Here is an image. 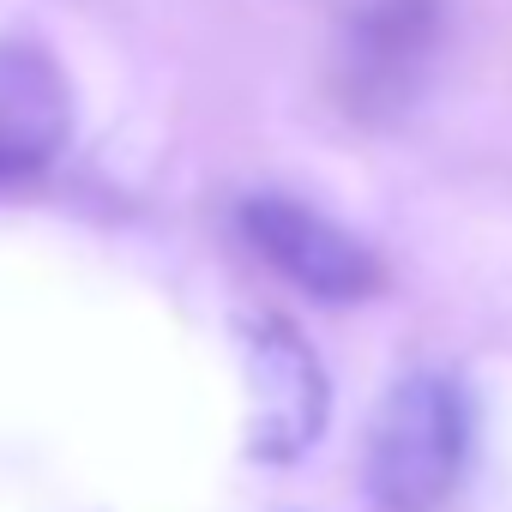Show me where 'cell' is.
Segmentation results:
<instances>
[{
    "instance_id": "obj_2",
    "label": "cell",
    "mask_w": 512,
    "mask_h": 512,
    "mask_svg": "<svg viewBox=\"0 0 512 512\" xmlns=\"http://www.w3.org/2000/svg\"><path fill=\"white\" fill-rule=\"evenodd\" d=\"M241 235L260 253L272 272H284L296 290L320 296V302H362L380 290V260L332 217L308 211L302 199L284 193H253L241 199Z\"/></svg>"
},
{
    "instance_id": "obj_3",
    "label": "cell",
    "mask_w": 512,
    "mask_h": 512,
    "mask_svg": "<svg viewBox=\"0 0 512 512\" xmlns=\"http://www.w3.org/2000/svg\"><path fill=\"white\" fill-rule=\"evenodd\" d=\"M241 344H247V386H253L247 452L272 464L302 458L326 428V374L314 350L284 320H247Z\"/></svg>"
},
{
    "instance_id": "obj_1",
    "label": "cell",
    "mask_w": 512,
    "mask_h": 512,
    "mask_svg": "<svg viewBox=\"0 0 512 512\" xmlns=\"http://www.w3.org/2000/svg\"><path fill=\"white\" fill-rule=\"evenodd\" d=\"M470 416L446 374H410L368 428V494L380 512H440L464 476Z\"/></svg>"
},
{
    "instance_id": "obj_4",
    "label": "cell",
    "mask_w": 512,
    "mask_h": 512,
    "mask_svg": "<svg viewBox=\"0 0 512 512\" xmlns=\"http://www.w3.org/2000/svg\"><path fill=\"white\" fill-rule=\"evenodd\" d=\"M73 139V91L37 43H0V193L37 181Z\"/></svg>"
}]
</instances>
